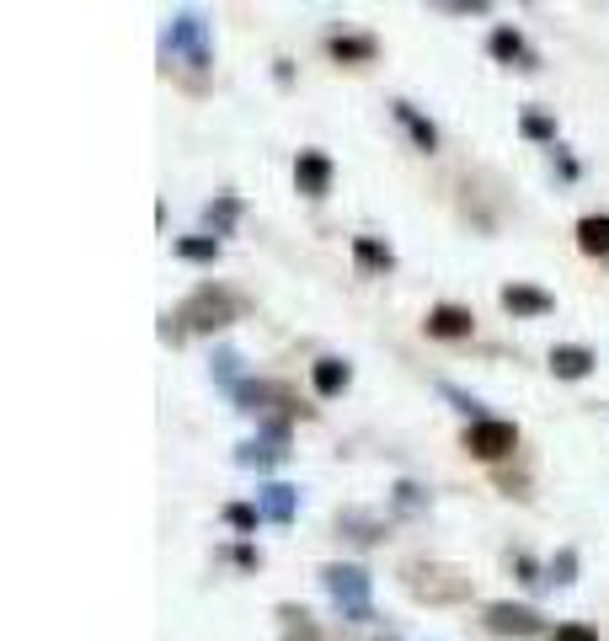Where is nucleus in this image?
<instances>
[{"label":"nucleus","instance_id":"1","mask_svg":"<svg viewBox=\"0 0 609 641\" xmlns=\"http://www.w3.org/2000/svg\"><path fill=\"white\" fill-rule=\"evenodd\" d=\"M401 583L412 599H428V604H460L471 599V577L444 567V561H406L401 567Z\"/></svg>","mask_w":609,"mask_h":641},{"label":"nucleus","instance_id":"2","mask_svg":"<svg viewBox=\"0 0 609 641\" xmlns=\"http://www.w3.org/2000/svg\"><path fill=\"white\" fill-rule=\"evenodd\" d=\"M321 588L332 593V604L353 625L374 620V609H369V572L364 567H353V561H326V567H321Z\"/></svg>","mask_w":609,"mask_h":641},{"label":"nucleus","instance_id":"3","mask_svg":"<svg viewBox=\"0 0 609 641\" xmlns=\"http://www.w3.org/2000/svg\"><path fill=\"white\" fill-rule=\"evenodd\" d=\"M241 316V300L230 289H220V284H203V289H193L182 300V310H177V321H182V332H220V326H230Z\"/></svg>","mask_w":609,"mask_h":641},{"label":"nucleus","instance_id":"4","mask_svg":"<svg viewBox=\"0 0 609 641\" xmlns=\"http://www.w3.org/2000/svg\"><path fill=\"white\" fill-rule=\"evenodd\" d=\"M166 54H182L193 70H209L214 65V49H209V22L198 11H177L166 27Z\"/></svg>","mask_w":609,"mask_h":641},{"label":"nucleus","instance_id":"5","mask_svg":"<svg viewBox=\"0 0 609 641\" xmlns=\"http://www.w3.org/2000/svg\"><path fill=\"white\" fill-rule=\"evenodd\" d=\"M465 449H471L476 460H503L519 449V428L497 422V417H481V422H471V433H465Z\"/></svg>","mask_w":609,"mask_h":641},{"label":"nucleus","instance_id":"6","mask_svg":"<svg viewBox=\"0 0 609 641\" xmlns=\"http://www.w3.org/2000/svg\"><path fill=\"white\" fill-rule=\"evenodd\" d=\"M481 625H487L492 636H540L545 631V620H540V609H529V604H487V615H481Z\"/></svg>","mask_w":609,"mask_h":641},{"label":"nucleus","instance_id":"7","mask_svg":"<svg viewBox=\"0 0 609 641\" xmlns=\"http://www.w3.org/2000/svg\"><path fill=\"white\" fill-rule=\"evenodd\" d=\"M236 460L246 465V471H268V465H278V460H289V433H257V439H246L241 449H236Z\"/></svg>","mask_w":609,"mask_h":641},{"label":"nucleus","instance_id":"8","mask_svg":"<svg viewBox=\"0 0 609 641\" xmlns=\"http://www.w3.org/2000/svg\"><path fill=\"white\" fill-rule=\"evenodd\" d=\"M487 49L497 65H513V70H535V54H529V43L519 27H492V38H487Z\"/></svg>","mask_w":609,"mask_h":641},{"label":"nucleus","instance_id":"9","mask_svg":"<svg viewBox=\"0 0 609 641\" xmlns=\"http://www.w3.org/2000/svg\"><path fill=\"white\" fill-rule=\"evenodd\" d=\"M294 182H300L305 198H321L326 187H332V161H326L321 150H300V161H294Z\"/></svg>","mask_w":609,"mask_h":641},{"label":"nucleus","instance_id":"10","mask_svg":"<svg viewBox=\"0 0 609 641\" xmlns=\"http://www.w3.org/2000/svg\"><path fill=\"white\" fill-rule=\"evenodd\" d=\"M503 310L508 316H551L556 300L545 289H535V284H508L503 289Z\"/></svg>","mask_w":609,"mask_h":641},{"label":"nucleus","instance_id":"11","mask_svg":"<svg viewBox=\"0 0 609 641\" xmlns=\"http://www.w3.org/2000/svg\"><path fill=\"white\" fill-rule=\"evenodd\" d=\"M476 316L465 305H433L428 310V337H471Z\"/></svg>","mask_w":609,"mask_h":641},{"label":"nucleus","instance_id":"12","mask_svg":"<svg viewBox=\"0 0 609 641\" xmlns=\"http://www.w3.org/2000/svg\"><path fill=\"white\" fill-rule=\"evenodd\" d=\"M390 113H396V123H401L406 134H412V145H417V150H428V155L439 150V129H433V123H428L423 113H417L412 102H390Z\"/></svg>","mask_w":609,"mask_h":641},{"label":"nucleus","instance_id":"13","mask_svg":"<svg viewBox=\"0 0 609 641\" xmlns=\"http://www.w3.org/2000/svg\"><path fill=\"white\" fill-rule=\"evenodd\" d=\"M588 369H593V353L583 348V342H561V348H551V374L556 380H583Z\"/></svg>","mask_w":609,"mask_h":641},{"label":"nucleus","instance_id":"14","mask_svg":"<svg viewBox=\"0 0 609 641\" xmlns=\"http://www.w3.org/2000/svg\"><path fill=\"white\" fill-rule=\"evenodd\" d=\"M326 54H332L337 65H369V59H374V38L369 33H337V38H326Z\"/></svg>","mask_w":609,"mask_h":641},{"label":"nucleus","instance_id":"15","mask_svg":"<svg viewBox=\"0 0 609 641\" xmlns=\"http://www.w3.org/2000/svg\"><path fill=\"white\" fill-rule=\"evenodd\" d=\"M294 508H300V492L284 487V481H273V487H262V519H273V524H289L294 519Z\"/></svg>","mask_w":609,"mask_h":641},{"label":"nucleus","instance_id":"16","mask_svg":"<svg viewBox=\"0 0 609 641\" xmlns=\"http://www.w3.org/2000/svg\"><path fill=\"white\" fill-rule=\"evenodd\" d=\"M577 246L588 257H609V214H583L577 220Z\"/></svg>","mask_w":609,"mask_h":641},{"label":"nucleus","instance_id":"17","mask_svg":"<svg viewBox=\"0 0 609 641\" xmlns=\"http://www.w3.org/2000/svg\"><path fill=\"white\" fill-rule=\"evenodd\" d=\"M353 257H358L364 273H385L390 262H396V252H390L385 241H374V236H353Z\"/></svg>","mask_w":609,"mask_h":641},{"label":"nucleus","instance_id":"18","mask_svg":"<svg viewBox=\"0 0 609 641\" xmlns=\"http://www.w3.org/2000/svg\"><path fill=\"white\" fill-rule=\"evenodd\" d=\"M278 620H284V641H326L300 604H278Z\"/></svg>","mask_w":609,"mask_h":641},{"label":"nucleus","instance_id":"19","mask_svg":"<svg viewBox=\"0 0 609 641\" xmlns=\"http://www.w3.org/2000/svg\"><path fill=\"white\" fill-rule=\"evenodd\" d=\"M310 380H316V390H321V396H337V390H348L353 369L342 364V358H316V374H310Z\"/></svg>","mask_w":609,"mask_h":641},{"label":"nucleus","instance_id":"20","mask_svg":"<svg viewBox=\"0 0 609 641\" xmlns=\"http://www.w3.org/2000/svg\"><path fill=\"white\" fill-rule=\"evenodd\" d=\"M337 529H342V535H348L353 545H374V540H380V519H369V513H358V508L342 513Z\"/></svg>","mask_w":609,"mask_h":641},{"label":"nucleus","instance_id":"21","mask_svg":"<svg viewBox=\"0 0 609 641\" xmlns=\"http://www.w3.org/2000/svg\"><path fill=\"white\" fill-rule=\"evenodd\" d=\"M203 220H209V230H214V236H230V225H236L241 220V198H214L209 203V209H203Z\"/></svg>","mask_w":609,"mask_h":641},{"label":"nucleus","instance_id":"22","mask_svg":"<svg viewBox=\"0 0 609 641\" xmlns=\"http://www.w3.org/2000/svg\"><path fill=\"white\" fill-rule=\"evenodd\" d=\"M177 257L182 262H214V257H220V241H214V236H182Z\"/></svg>","mask_w":609,"mask_h":641},{"label":"nucleus","instance_id":"23","mask_svg":"<svg viewBox=\"0 0 609 641\" xmlns=\"http://www.w3.org/2000/svg\"><path fill=\"white\" fill-rule=\"evenodd\" d=\"M257 519H262V508H252V503H230L225 508V524L230 529H257Z\"/></svg>","mask_w":609,"mask_h":641},{"label":"nucleus","instance_id":"24","mask_svg":"<svg viewBox=\"0 0 609 641\" xmlns=\"http://www.w3.org/2000/svg\"><path fill=\"white\" fill-rule=\"evenodd\" d=\"M519 129H524L529 139H556V123L545 118V113H524V118H519Z\"/></svg>","mask_w":609,"mask_h":641},{"label":"nucleus","instance_id":"25","mask_svg":"<svg viewBox=\"0 0 609 641\" xmlns=\"http://www.w3.org/2000/svg\"><path fill=\"white\" fill-rule=\"evenodd\" d=\"M439 390H444V396H449V401H455V406H460V412H465V417H471V422H481V401H476V396H465V390H460V385H449V380H444Z\"/></svg>","mask_w":609,"mask_h":641},{"label":"nucleus","instance_id":"26","mask_svg":"<svg viewBox=\"0 0 609 641\" xmlns=\"http://www.w3.org/2000/svg\"><path fill=\"white\" fill-rule=\"evenodd\" d=\"M423 503H428V492L417 487V481H401V487H396V508H406V513H417V508H423Z\"/></svg>","mask_w":609,"mask_h":641},{"label":"nucleus","instance_id":"27","mask_svg":"<svg viewBox=\"0 0 609 641\" xmlns=\"http://www.w3.org/2000/svg\"><path fill=\"white\" fill-rule=\"evenodd\" d=\"M551 641H599V631H593V625H583V620H567V625H556Z\"/></svg>","mask_w":609,"mask_h":641},{"label":"nucleus","instance_id":"28","mask_svg":"<svg viewBox=\"0 0 609 641\" xmlns=\"http://www.w3.org/2000/svg\"><path fill=\"white\" fill-rule=\"evenodd\" d=\"M236 364H241V358L236 353H220V358H214V380H220V385H230V390H236Z\"/></svg>","mask_w":609,"mask_h":641},{"label":"nucleus","instance_id":"29","mask_svg":"<svg viewBox=\"0 0 609 641\" xmlns=\"http://www.w3.org/2000/svg\"><path fill=\"white\" fill-rule=\"evenodd\" d=\"M572 572H577V551H561L551 561V577H556V583H572Z\"/></svg>","mask_w":609,"mask_h":641},{"label":"nucleus","instance_id":"30","mask_svg":"<svg viewBox=\"0 0 609 641\" xmlns=\"http://www.w3.org/2000/svg\"><path fill=\"white\" fill-rule=\"evenodd\" d=\"M513 572H519L529 588H535V583H545V577H540V567H535V561H529V556H513Z\"/></svg>","mask_w":609,"mask_h":641},{"label":"nucleus","instance_id":"31","mask_svg":"<svg viewBox=\"0 0 609 641\" xmlns=\"http://www.w3.org/2000/svg\"><path fill=\"white\" fill-rule=\"evenodd\" d=\"M556 171H561V177H567V182L577 177V161H572V155H567V150H556Z\"/></svg>","mask_w":609,"mask_h":641}]
</instances>
